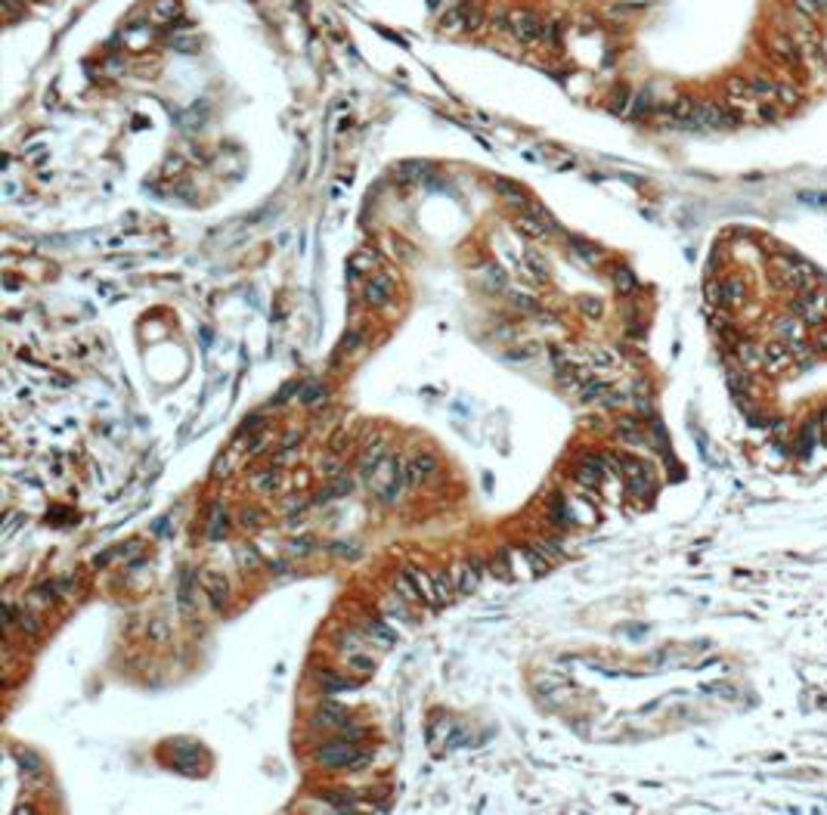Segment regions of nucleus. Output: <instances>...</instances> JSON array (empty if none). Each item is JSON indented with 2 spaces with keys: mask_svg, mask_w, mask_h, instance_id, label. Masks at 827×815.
I'll return each mask as SVG.
<instances>
[{
  "mask_svg": "<svg viewBox=\"0 0 827 815\" xmlns=\"http://www.w3.org/2000/svg\"><path fill=\"white\" fill-rule=\"evenodd\" d=\"M598 403L610 406V410H617V406H623V403H626V397H623V394H617V390H608V394H604Z\"/></svg>",
  "mask_w": 827,
  "mask_h": 815,
  "instance_id": "56",
  "label": "nucleus"
},
{
  "mask_svg": "<svg viewBox=\"0 0 827 815\" xmlns=\"http://www.w3.org/2000/svg\"><path fill=\"white\" fill-rule=\"evenodd\" d=\"M16 762H19L22 772H28V775H40V772H44V760L31 750H16Z\"/></svg>",
  "mask_w": 827,
  "mask_h": 815,
  "instance_id": "43",
  "label": "nucleus"
},
{
  "mask_svg": "<svg viewBox=\"0 0 827 815\" xmlns=\"http://www.w3.org/2000/svg\"><path fill=\"white\" fill-rule=\"evenodd\" d=\"M394 589H397L400 598L409 601V605H412V601H422V589H419V583H415V576H412V571H409V567L394 576Z\"/></svg>",
  "mask_w": 827,
  "mask_h": 815,
  "instance_id": "23",
  "label": "nucleus"
},
{
  "mask_svg": "<svg viewBox=\"0 0 827 815\" xmlns=\"http://www.w3.org/2000/svg\"><path fill=\"white\" fill-rule=\"evenodd\" d=\"M493 190H496L505 202H511V205H521V208L527 205V192H524L517 183L505 180V177H496V180H493Z\"/></svg>",
  "mask_w": 827,
  "mask_h": 815,
  "instance_id": "28",
  "label": "nucleus"
},
{
  "mask_svg": "<svg viewBox=\"0 0 827 815\" xmlns=\"http://www.w3.org/2000/svg\"><path fill=\"white\" fill-rule=\"evenodd\" d=\"M620 471H623V483L632 496H645L654 490V469L642 459L632 456H620Z\"/></svg>",
  "mask_w": 827,
  "mask_h": 815,
  "instance_id": "3",
  "label": "nucleus"
},
{
  "mask_svg": "<svg viewBox=\"0 0 827 815\" xmlns=\"http://www.w3.org/2000/svg\"><path fill=\"white\" fill-rule=\"evenodd\" d=\"M177 13H180V4H177V0H155V4H152V19L155 22H174Z\"/></svg>",
  "mask_w": 827,
  "mask_h": 815,
  "instance_id": "39",
  "label": "nucleus"
},
{
  "mask_svg": "<svg viewBox=\"0 0 827 815\" xmlns=\"http://www.w3.org/2000/svg\"><path fill=\"white\" fill-rule=\"evenodd\" d=\"M363 298H366V304H372V307H388V304L394 301V279L388 273L369 276V283L363 285Z\"/></svg>",
  "mask_w": 827,
  "mask_h": 815,
  "instance_id": "11",
  "label": "nucleus"
},
{
  "mask_svg": "<svg viewBox=\"0 0 827 815\" xmlns=\"http://www.w3.org/2000/svg\"><path fill=\"white\" fill-rule=\"evenodd\" d=\"M549 518H552V524H558V527H570V524L576 521L570 499H564L561 493L552 496V503H549Z\"/></svg>",
  "mask_w": 827,
  "mask_h": 815,
  "instance_id": "21",
  "label": "nucleus"
},
{
  "mask_svg": "<svg viewBox=\"0 0 827 815\" xmlns=\"http://www.w3.org/2000/svg\"><path fill=\"white\" fill-rule=\"evenodd\" d=\"M170 635H174V630H170V623L165 617H152L146 623V639H149V645H155V648H165L170 642Z\"/></svg>",
  "mask_w": 827,
  "mask_h": 815,
  "instance_id": "26",
  "label": "nucleus"
},
{
  "mask_svg": "<svg viewBox=\"0 0 827 815\" xmlns=\"http://www.w3.org/2000/svg\"><path fill=\"white\" fill-rule=\"evenodd\" d=\"M251 487L258 490V493H267V496H276V493H283V471H279V469H263V471H254V478H251Z\"/></svg>",
  "mask_w": 827,
  "mask_h": 815,
  "instance_id": "16",
  "label": "nucleus"
},
{
  "mask_svg": "<svg viewBox=\"0 0 827 815\" xmlns=\"http://www.w3.org/2000/svg\"><path fill=\"white\" fill-rule=\"evenodd\" d=\"M576 307L583 310L586 319H601V313H604V304H601V298H595V295H579Z\"/></svg>",
  "mask_w": 827,
  "mask_h": 815,
  "instance_id": "42",
  "label": "nucleus"
},
{
  "mask_svg": "<svg viewBox=\"0 0 827 815\" xmlns=\"http://www.w3.org/2000/svg\"><path fill=\"white\" fill-rule=\"evenodd\" d=\"M747 301V283L740 276L722 279V307H740Z\"/></svg>",
  "mask_w": 827,
  "mask_h": 815,
  "instance_id": "17",
  "label": "nucleus"
},
{
  "mask_svg": "<svg viewBox=\"0 0 827 815\" xmlns=\"http://www.w3.org/2000/svg\"><path fill=\"white\" fill-rule=\"evenodd\" d=\"M487 279H490V285L505 288V273H502L499 267H487Z\"/></svg>",
  "mask_w": 827,
  "mask_h": 815,
  "instance_id": "58",
  "label": "nucleus"
},
{
  "mask_svg": "<svg viewBox=\"0 0 827 815\" xmlns=\"http://www.w3.org/2000/svg\"><path fill=\"white\" fill-rule=\"evenodd\" d=\"M815 347L827 351V329H821V326H818V332H815Z\"/></svg>",
  "mask_w": 827,
  "mask_h": 815,
  "instance_id": "61",
  "label": "nucleus"
},
{
  "mask_svg": "<svg viewBox=\"0 0 827 815\" xmlns=\"http://www.w3.org/2000/svg\"><path fill=\"white\" fill-rule=\"evenodd\" d=\"M570 248H574V254H576V258H583L586 264H598V261H601V251H598V245H592V242L579 239V236H570Z\"/></svg>",
  "mask_w": 827,
  "mask_h": 815,
  "instance_id": "35",
  "label": "nucleus"
},
{
  "mask_svg": "<svg viewBox=\"0 0 827 815\" xmlns=\"http://www.w3.org/2000/svg\"><path fill=\"white\" fill-rule=\"evenodd\" d=\"M56 592H59V586L56 583H44V586H38V589H31V601L34 605H53L56 601Z\"/></svg>",
  "mask_w": 827,
  "mask_h": 815,
  "instance_id": "46",
  "label": "nucleus"
},
{
  "mask_svg": "<svg viewBox=\"0 0 827 815\" xmlns=\"http://www.w3.org/2000/svg\"><path fill=\"white\" fill-rule=\"evenodd\" d=\"M375 267V254L372 251H356L351 258V273H360V270H372Z\"/></svg>",
  "mask_w": 827,
  "mask_h": 815,
  "instance_id": "50",
  "label": "nucleus"
},
{
  "mask_svg": "<svg viewBox=\"0 0 827 815\" xmlns=\"http://www.w3.org/2000/svg\"><path fill=\"white\" fill-rule=\"evenodd\" d=\"M356 344H360V335L351 332V335L344 338V341H341V351H344V354H347V351H356Z\"/></svg>",
  "mask_w": 827,
  "mask_h": 815,
  "instance_id": "59",
  "label": "nucleus"
},
{
  "mask_svg": "<svg viewBox=\"0 0 827 815\" xmlns=\"http://www.w3.org/2000/svg\"><path fill=\"white\" fill-rule=\"evenodd\" d=\"M385 456H388V444H385V437L366 440V444H363V453H360V462H356V471H360V478L369 481L372 474H375V469H378V465L385 462Z\"/></svg>",
  "mask_w": 827,
  "mask_h": 815,
  "instance_id": "12",
  "label": "nucleus"
},
{
  "mask_svg": "<svg viewBox=\"0 0 827 815\" xmlns=\"http://www.w3.org/2000/svg\"><path fill=\"white\" fill-rule=\"evenodd\" d=\"M229 518L226 512H220V505L211 508V524H208V540H224L226 537V527H229Z\"/></svg>",
  "mask_w": 827,
  "mask_h": 815,
  "instance_id": "41",
  "label": "nucleus"
},
{
  "mask_svg": "<svg viewBox=\"0 0 827 815\" xmlns=\"http://www.w3.org/2000/svg\"><path fill=\"white\" fill-rule=\"evenodd\" d=\"M301 388H304L301 381H288V385H285V388L279 390V394L270 400V406H283V403H288V397H292V394H301Z\"/></svg>",
  "mask_w": 827,
  "mask_h": 815,
  "instance_id": "53",
  "label": "nucleus"
},
{
  "mask_svg": "<svg viewBox=\"0 0 827 815\" xmlns=\"http://www.w3.org/2000/svg\"><path fill=\"white\" fill-rule=\"evenodd\" d=\"M515 224H517V230H524L527 236H533V239H545V236H549V233H555V230H552V226H545L542 220L536 217V214H530V211H527V208L521 211V214H517V220H515Z\"/></svg>",
  "mask_w": 827,
  "mask_h": 815,
  "instance_id": "25",
  "label": "nucleus"
},
{
  "mask_svg": "<svg viewBox=\"0 0 827 815\" xmlns=\"http://www.w3.org/2000/svg\"><path fill=\"white\" fill-rule=\"evenodd\" d=\"M317 679H319V685H322V691H326V694H338V691H351L354 689V682H347V679L335 676L332 669H319Z\"/></svg>",
  "mask_w": 827,
  "mask_h": 815,
  "instance_id": "34",
  "label": "nucleus"
},
{
  "mask_svg": "<svg viewBox=\"0 0 827 815\" xmlns=\"http://www.w3.org/2000/svg\"><path fill=\"white\" fill-rule=\"evenodd\" d=\"M199 580H202V592L208 596L211 608L224 611L229 605V583H226V576L220 574V571H211V567H204V571H199Z\"/></svg>",
  "mask_w": 827,
  "mask_h": 815,
  "instance_id": "7",
  "label": "nucleus"
},
{
  "mask_svg": "<svg viewBox=\"0 0 827 815\" xmlns=\"http://www.w3.org/2000/svg\"><path fill=\"white\" fill-rule=\"evenodd\" d=\"M267 437H270V434L263 431L261 437H254V440H251V447H248V456H251V459H254V456H261L263 449H267Z\"/></svg>",
  "mask_w": 827,
  "mask_h": 815,
  "instance_id": "57",
  "label": "nucleus"
},
{
  "mask_svg": "<svg viewBox=\"0 0 827 815\" xmlns=\"http://www.w3.org/2000/svg\"><path fill=\"white\" fill-rule=\"evenodd\" d=\"M347 723H351V719H347V710L335 701H322L317 713H313V726H319V728H344Z\"/></svg>",
  "mask_w": 827,
  "mask_h": 815,
  "instance_id": "14",
  "label": "nucleus"
},
{
  "mask_svg": "<svg viewBox=\"0 0 827 815\" xmlns=\"http://www.w3.org/2000/svg\"><path fill=\"white\" fill-rule=\"evenodd\" d=\"M524 264H527V270H530L533 279H540V283H549V276H552L549 273V264H545V261L536 251H527L524 254Z\"/></svg>",
  "mask_w": 827,
  "mask_h": 815,
  "instance_id": "40",
  "label": "nucleus"
},
{
  "mask_svg": "<svg viewBox=\"0 0 827 815\" xmlns=\"http://www.w3.org/2000/svg\"><path fill=\"white\" fill-rule=\"evenodd\" d=\"M610 279H613V288H617L620 295H632L635 292V273L629 267H613V273H610Z\"/></svg>",
  "mask_w": 827,
  "mask_h": 815,
  "instance_id": "36",
  "label": "nucleus"
},
{
  "mask_svg": "<svg viewBox=\"0 0 827 815\" xmlns=\"http://www.w3.org/2000/svg\"><path fill=\"white\" fill-rule=\"evenodd\" d=\"M772 332L774 338H781V341H794V338H803V319L794 317V313H787V317H778L772 322Z\"/></svg>",
  "mask_w": 827,
  "mask_h": 815,
  "instance_id": "19",
  "label": "nucleus"
},
{
  "mask_svg": "<svg viewBox=\"0 0 827 815\" xmlns=\"http://www.w3.org/2000/svg\"><path fill=\"white\" fill-rule=\"evenodd\" d=\"M236 521H239V527H242L245 533H254V530H261L263 524H267V515H263L258 505H245V508H239Z\"/></svg>",
  "mask_w": 827,
  "mask_h": 815,
  "instance_id": "27",
  "label": "nucleus"
},
{
  "mask_svg": "<svg viewBox=\"0 0 827 815\" xmlns=\"http://www.w3.org/2000/svg\"><path fill=\"white\" fill-rule=\"evenodd\" d=\"M313 760L319 762L322 769L341 772V769H356L363 762H369V753H363L351 738H338V741H326L313 750Z\"/></svg>",
  "mask_w": 827,
  "mask_h": 815,
  "instance_id": "2",
  "label": "nucleus"
},
{
  "mask_svg": "<svg viewBox=\"0 0 827 815\" xmlns=\"http://www.w3.org/2000/svg\"><path fill=\"white\" fill-rule=\"evenodd\" d=\"M338 645L335 648L341 651L344 657H354V655H363V648H366V635H360V633H354V630H347V633H341L338 639H335Z\"/></svg>",
  "mask_w": 827,
  "mask_h": 815,
  "instance_id": "30",
  "label": "nucleus"
},
{
  "mask_svg": "<svg viewBox=\"0 0 827 815\" xmlns=\"http://www.w3.org/2000/svg\"><path fill=\"white\" fill-rule=\"evenodd\" d=\"M511 304H515L517 310H524V313H530V317H536L540 313V304H536L530 295H517V292H511Z\"/></svg>",
  "mask_w": 827,
  "mask_h": 815,
  "instance_id": "51",
  "label": "nucleus"
},
{
  "mask_svg": "<svg viewBox=\"0 0 827 815\" xmlns=\"http://www.w3.org/2000/svg\"><path fill=\"white\" fill-rule=\"evenodd\" d=\"M199 583H202V580H199V574H195L192 567H183V574H180V589H177V598H180L183 614H190V611H192L195 586H199Z\"/></svg>",
  "mask_w": 827,
  "mask_h": 815,
  "instance_id": "18",
  "label": "nucleus"
},
{
  "mask_svg": "<svg viewBox=\"0 0 827 815\" xmlns=\"http://www.w3.org/2000/svg\"><path fill=\"white\" fill-rule=\"evenodd\" d=\"M254 431H263V412H251V415H245V422L239 425V437L254 434Z\"/></svg>",
  "mask_w": 827,
  "mask_h": 815,
  "instance_id": "49",
  "label": "nucleus"
},
{
  "mask_svg": "<svg viewBox=\"0 0 827 815\" xmlns=\"http://www.w3.org/2000/svg\"><path fill=\"white\" fill-rule=\"evenodd\" d=\"M363 633L369 635L372 642H381V645H394L397 642V633L390 630L385 620H378V617H363Z\"/></svg>",
  "mask_w": 827,
  "mask_h": 815,
  "instance_id": "22",
  "label": "nucleus"
},
{
  "mask_svg": "<svg viewBox=\"0 0 827 815\" xmlns=\"http://www.w3.org/2000/svg\"><path fill=\"white\" fill-rule=\"evenodd\" d=\"M818 6H821V13H827V0H818Z\"/></svg>",
  "mask_w": 827,
  "mask_h": 815,
  "instance_id": "63",
  "label": "nucleus"
},
{
  "mask_svg": "<svg viewBox=\"0 0 827 815\" xmlns=\"http://www.w3.org/2000/svg\"><path fill=\"white\" fill-rule=\"evenodd\" d=\"M769 53L778 59L781 65H787V69H799V65H806L803 47H799L787 31H774V35H769Z\"/></svg>",
  "mask_w": 827,
  "mask_h": 815,
  "instance_id": "6",
  "label": "nucleus"
},
{
  "mask_svg": "<svg viewBox=\"0 0 827 815\" xmlns=\"http://www.w3.org/2000/svg\"><path fill=\"white\" fill-rule=\"evenodd\" d=\"M731 354H735V360L747 372H760L762 369V344H756L753 338H740V341L731 347Z\"/></svg>",
  "mask_w": 827,
  "mask_h": 815,
  "instance_id": "15",
  "label": "nucleus"
},
{
  "mask_svg": "<svg viewBox=\"0 0 827 815\" xmlns=\"http://www.w3.org/2000/svg\"><path fill=\"white\" fill-rule=\"evenodd\" d=\"M629 103H632V99H629V90H626V87H620V90L610 97V112H613V115H626V112H629Z\"/></svg>",
  "mask_w": 827,
  "mask_h": 815,
  "instance_id": "48",
  "label": "nucleus"
},
{
  "mask_svg": "<svg viewBox=\"0 0 827 815\" xmlns=\"http://www.w3.org/2000/svg\"><path fill=\"white\" fill-rule=\"evenodd\" d=\"M508 31L521 44H536V40L545 38V22L530 10H515L508 13Z\"/></svg>",
  "mask_w": 827,
  "mask_h": 815,
  "instance_id": "5",
  "label": "nucleus"
},
{
  "mask_svg": "<svg viewBox=\"0 0 827 815\" xmlns=\"http://www.w3.org/2000/svg\"><path fill=\"white\" fill-rule=\"evenodd\" d=\"M310 552H313V540H310V537H301V540H292V542H288V555L304 558V555H310Z\"/></svg>",
  "mask_w": 827,
  "mask_h": 815,
  "instance_id": "54",
  "label": "nucleus"
},
{
  "mask_svg": "<svg viewBox=\"0 0 827 815\" xmlns=\"http://www.w3.org/2000/svg\"><path fill=\"white\" fill-rule=\"evenodd\" d=\"M319 474H322L326 481L338 478V474H344V469H341V456H338V453H329L326 459H319Z\"/></svg>",
  "mask_w": 827,
  "mask_h": 815,
  "instance_id": "47",
  "label": "nucleus"
},
{
  "mask_svg": "<svg viewBox=\"0 0 827 815\" xmlns=\"http://www.w3.org/2000/svg\"><path fill=\"white\" fill-rule=\"evenodd\" d=\"M756 118H760V121H778V118H781V109L774 106L772 99H765V103L756 106Z\"/></svg>",
  "mask_w": 827,
  "mask_h": 815,
  "instance_id": "52",
  "label": "nucleus"
},
{
  "mask_svg": "<svg viewBox=\"0 0 827 815\" xmlns=\"http://www.w3.org/2000/svg\"><path fill=\"white\" fill-rule=\"evenodd\" d=\"M608 474H610V469H608V459H604V456H598V453H583L576 459L574 481L579 483V487H586V490H598Z\"/></svg>",
  "mask_w": 827,
  "mask_h": 815,
  "instance_id": "4",
  "label": "nucleus"
},
{
  "mask_svg": "<svg viewBox=\"0 0 827 815\" xmlns=\"http://www.w3.org/2000/svg\"><path fill=\"white\" fill-rule=\"evenodd\" d=\"M199 757H202V753H199V747H195V744H186V747H183V741L174 744V766L177 769L192 772L195 766H199Z\"/></svg>",
  "mask_w": 827,
  "mask_h": 815,
  "instance_id": "29",
  "label": "nucleus"
},
{
  "mask_svg": "<svg viewBox=\"0 0 827 815\" xmlns=\"http://www.w3.org/2000/svg\"><path fill=\"white\" fill-rule=\"evenodd\" d=\"M750 87H753L756 103H765V99H774V93H778V81L765 78V75H753V78H750Z\"/></svg>",
  "mask_w": 827,
  "mask_h": 815,
  "instance_id": "32",
  "label": "nucleus"
},
{
  "mask_svg": "<svg viewBox=\"0 0 827 815\" xmlns=\"http://www.w3.org/2000/svg\"><path fill=\"white\" fill-rule=\"evenodd\" d=\"M703 295H706V301H710V304H719V307H722V283L710 279V283H706V288H703Z\"/></svg>",
  "mask_w": 827,
  "mask_h": 815,
  "instance_id": "55",
  "label": "nucleus"
},
{
  "mask_svg": "<svg viewBox=\"0 0 827 815\" xmlns=\"http://www.w3.org/2000/svg\"><path fill=\"white\" fill-rule=\"evenodd\" d=\"M790 366H794V354H790L787 341H781V338H772L769 344H762V369L765 372L778 376V372H787Z\"/></svg>",
  "mask_w": 827,
  "mask_h": 815,
  "instance_id": "9",
  "label": "nucleus"
},
{
  "mask_svg": "<svg viewBox=\"0 0 827 815\" xmlns=\"http://www.w3.org/2000/svg\"><path fill=\"white\" fill-rule=\"evenodd\" d=\"M406 605H409L406 598L390 596V598L385 601V614H388V617H394V620H397V617H400V620H412V614H409V608H406Z\"/></svg>",
  "mask_w": 827,
  "mask_h": 815,
  "instance_id": "45",
  "label": "nucleus"
},
{
  "mask_svg": "<svg viewBox=\"0 0 827 815\" xmlns=\"http://www.w3.org/2000/svg\"><path fill=\"white\" fill-rule=\"evenodd\" d=\"M326 400H329V388H322V385H304L301 388V403L307 410H317V406H322Z\"/></svg>",
  "mask_w": 827,
  "mask_h": 815,
  "instance_id": "37",
  "label": "nucleus"
},
{
  "mask_svg": "<svg viewBox=\"0 0 827 815\" xmlns=\"http://www.w3.org/2000/svg\"><path fill=\"white\" fill-rule=\"evenodd\" d=\"M440 471V462L434 453H415L412 459L406 462V483L409 487H422V483H428L437 478Z\"/></svg>",
  "mask_w": 827,
  "mask_h": 815,
  "instance_id": "8",
  "label": "nucleus"
},
{
  "mask_svg": "<svg viewBox=\"0 0 827 815\" xmlns=\"http://www.w3.org/2000/svg\"><path fill=\"white\" fill-rule=\"evenodd\" d=\"M774 99H778L781 106L794 109L799 99H803V90H799L796 84H790V81H778V93H774Z\"/></svg>",
  "mask_w": 827,
  "mask_h": 815,
  "instance_id": "38",
  "label": "nucleus"
},
{
  "mask_svg": "<svg viewBox=\"0 0 827 815\" xmlns=\"http://www.w3.org/2000/svg\"><path fill=\"white\" fill-rule=\"evenodd\" d=\"M6 617H10V623L6 626H19V633L25 635V639H40V633H44V623H40L38 617H34L31 611H25V608L6 605Z\"/></svg>",
  "mask_w": 827,
  "mask_h": 815,
  "instance_id": "13",
  "label": "nucleus"
},
{
  "mask_svg": "<svg viewBox=\"0 0 827 815\" xmlns=\"http://www.w3.org/2000/svg\"><path fill=\"white\" fill-rule=\"evenodd\" d=\"M285 567H288L285 562H270V571L273 574H285Z\"/></svg>",
  "mask_w": 827,
  "mask_h": 815,
  "instance_id": "62",
  "label": "nucleus"
},
{
  "mask_svg": "<svg viewBox=\"0 0 827 815\" xmlns=\"http://www.w3.org/2000/svg\"><path fill=\"white\" fill-rule=\"evenodd\" d=\"M236 562H239V571H242V574H258L261 567H263V558L258 555V549L248 546V542L236 546Z\"/></svg>",
  "mask_w": 827,
  "mask_h": 815,
  "instance_id": "24",
  "label": "nucleus"
},
{
  "mask_svg": "<svg viewBox=\"0 0 827 815\" xmlns=\"http://www.w3.org/2000/svg\"><path fill=\"white\" fill-rule=\"evenodd\" d=\"M725 93L728 99H738V103H750L753 97V87H750V78H744V75H735V78L725 81Z\"/></svg>",
  "mask_w": 827,
  "mask_h": 815,
  "instance_id": "31",
  "label": "nucleus"
},
{
  "mask_svg": "<svg viewBox=\"0 0 827 815\" xmlns=\"http://www.w3.org/2000/svg\"><path fill=\"white\" fill-rule=\"evenodd\" d=\"M589 360H592L595 372H610V369H617V366H620L617 354H610L608 347H589Z\"/></svg>",
  "mask_w": 827,
  "mask_h": 815,
  "instance_id": "33",
  "label": "nucleus"
},
{
  "mask_svg": "<svg viewBox=\"0 0 827 815\" xmlns=\"http://www.w3.org/2000/svg\"><path fill=\"white\" fill-rule=\"evenodd\" d=\"M456 592L459 596H471V592H477V586H481V576H483V562L481 558H465L462 564H456Z\"/></svg>",
  "mask_w": 827,
  "mask_h": 815,
  "instance_id": "10",
  "label": "nucleus"
},
{
  "mask_svg": "<svg viewBox=\"0 0 827 815\" xmlns=\"http://www.w3.org/2000/svg\"><path fill=\"white\" fill-rule=\"evenodd\" d=\"M347 660H351L354 667H360V669H372V667H375L372 660H369V657H363V655H354V657H347Z\"/></svg>",
  "mask_w": 827,
  "mask_h": 815,
  "instance_id": "60",
  "label": "nucleus"
},
{
  "mask_svg": "<svg viewBox=\"0 0 827 815\" xmlns=\"http://www.w3.org/2000/svg\"><path fill=\"white\" fill-rule=\"evenodd\" d=\"M431 580H434V596H437V605H447V601H453V596H459L453 571H434Z\"/></svg>",
  "mask_w": 827,
  "mask_h": 815,
  "instance_id": "20",
  "label": "nucleus"
},
{
  "mask_svg": "<svg viewBox=\"0 0 827 815\" xmlns=\"http://www.w3.org/2000/svg\"><path fill=\"white\" fill-rule=\"evenodd\" d=\"M403 483H406V465H403V459L388 453L385 462H381L378 469H375V474L369 478V490L375 493V499H378V503L394 505L397 496H400V490H403Z\"/></svg>",
  "mask_w": 827,
  "mask_h": 815,
  "instance_id": "1",
  "label": "nucleus"
},
{
  "mask_svg": "<svg viewBox=\"0 0 827 815\" xmlns=\"http://www.w3.org/2000/svg\"><path fill=\"white\" fill-rule=\"evenodd\" d=\"M790 10H794V16H799V19L812 22V19H818L821 6H818V0H790Z\"/></svg>",
  "mask_w": 827,
  "mask_h": 815,
  "instance_id": "44",
  "label": "nucleus"
}]
</instances>
